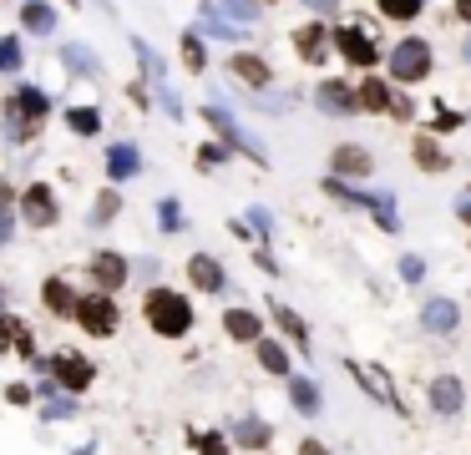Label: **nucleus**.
<instances>
[{"mask_svg": "<svg viewBox=\"0 0 471 455\" xmlns=\"http://www.w3.org/2000/svg\"><path fill=\"white\" fill-rule=\"evenodd\" d=\"M143 314H147V329H153L157 339H187L193 324H198L193 303H187L177 289H153L143 299Z\"/></svg>", "mask_w": 471, "mask_h": 455, "instance_id": "f257e3e1", "label": "nucleus"}, {"mask_svg": "<svg viewBox=\"0 0 471 455\" xmlns=\"http://www.w3.org/2000/svg\"><path fill=\"white\" fill-rule=\"evenodd\" d=\"M385 61H391V81H395V87H416V81H426V76H431L436 51H431L426 36H401V41L385 51Z\"/></svg>", "mask_w": 471, "mask_h": 455, "instance_id": "f03ea898", "label": "nucleus"}, {"mask_svg": "<svg viewBox=\"0 0 471 455\" xmlns=\"http://www.w3.org/2000/svg\"><path fill=\"white\" fill-rule=\"evenodd\" d=\"M345 375H350L375 405H391L401 420H411L406 400H401V390H395V379H391V369H385V365H370V359H345Z\"/></svg>", "mask_w": 471, "mask_h": 455, "instance_id": "7ed1b4c3", "label": "nucleus"}, {"mask_svg": "<svg viewBox=\"0 0 471 455\" xmlns=\"http://www.w3.org/2000/svg\"><path fill=\"white\" fill-rule=\"evenodd\" d=\"M329 46H335L340 61L360 66V71H375V66L385 61V51L375 46V36L365 31V26H335V31H329Z\"/></svg>", "mask_w": 471, "mask_h": 455, "instance_id": "20e7f679", "label": "nucleus"}, {"mask_svg": "<svg viewBox=\"0 0 471 455\" xmlns=\"http://www.w3.org/2000/svg\"><path fill=\"white\" fill-rule=\"evenodd\" d=\"M77 324L87 329L91 339H112V334H117V324H122L117 299H112V293H81V299H77Z\"/></svg>", "mask_w": 471, "mask_h": 455, "instance_id": "39448f33", "label": "nucleus"}, {"mask_svg": "<svg viewBox=\"0 0 471 455\" xmlns=\"http://www.w3.org/2000/svg\"><path fill=\"white\" fill-rule=\"evenodd\" d=\"M426 410L436 415V420H456L461 410H466V379L461 375H431L426 379Z\"/></svg>", "mask_w": 471, "mask_h": 455, "instance_id": "423d86ee", "label": "nucleus"}, {"mask_svg": "<svg viewBox=\"0 0 471 455\" xmlns=\"http://www.w3.org/2000/svg\"><path fill=\"white\" fill-rule=\"evenodd\" d=\"M5 111L16 117V142H31L36 127L46 122V111H51V97L36 91V87H26V91H16V97H11V107H5Z\"/></svg>", "mask_w": 471, "mask_h": 455, "instance_id": "0eeeda50", "label": "nucleus"}, {"mask_svg": "<svg viewBox=\"0 0 471 455\" xmlns=\"http://www.w3.org/2000/svg\"><path fill=\"white\" fill-rule=\"evenodd\" d=\"M46 369H51V379L61 385V390H71V395H81L91 385V375H97V369H91V359L77 354V349H56V354L46 359Z\"/></svg>", "mask_w": 471, "mask_h": 455, "instance_id": "6e6552de", "label": "nucleus"}, {"mask_svg": "<svg viewBox=\"0 0 471 455\" xmlns=\"http://www.w3.org/2000/svg\"><path fill=\"white\" fill-rule=\"evenodd\" d=\"M421 329H426L431 339H451L461 329V303L446 299V293H431V299L421 303Z\"/></svg>", "mask_w": 471, "mask_h": 455, "instance_id": "1a4fd4ad", "label": "nucleus"}, {"mask_svg": "<svg viewBox=\"0 0 471 455\" xmlns=\"http://www.w3.org/2000/svg\"><path fill=\"white\" fill-rule=\"evenodd\" d=\"M329 177H350V183H365V177H375V157L360 147V142H340V147L329 152Z\"/></svg>", "mask_w": 471, "mask_h": 455, "instance_id": "9d476101", "label": "nucleus"}, {"mask_svg": "<svg viewBox=\"0 0 471 455\" xmlns=\"http://www.w3.org/2000/svg\"><path fill=\"white\" fill-rule=\"evenodd\" d=\"M294 51H299V61L325 66L329 51H335V46H329V26H325V21H305V26L294 31Z\"/></svg>", "mask_w": 471, "mask_h": 455, "instance_id": "9b49d317", "label": "nucleus"}, {"mask_svg": "<svg viewBox=\"0 0 471 455\" xmlns=\"http://www.w3.org/2000/svg\"><path fill=\"white\" fill-rule=\"evenodd\" d=\"M269 319H274V324H279V334H284L289 344L299 349V354H309V349H315V339H309L305 314H294V309H289L284 299H269Z\"/></svg>", "mask_w": 471, "mask_h": 455, "instance_id": "f8f14e48", "label": "nucleus"}, {"mask_svg": "<svg viewBox=\"0 0 471 455\" xmlns=\"http://www.w3.org/2000/svg\"><path fill=\"white\" fill-rule=\"evenodd\" d=\"M187 283H193L198 293H223L229 289V273H223V263L213 259V253H193V259H187Z\"/></svg>", "mask_w": 471, "mask_h": 455, "instance_id": "ddd939ff", "label": "nucleus"}, {"mask_svg": "<svg viewBox=\"0 0 471 455\" xmlns=\"http://www.w3.org/2000/svg\"><path fill=\"white\" fill-rule=\"evenodd\" d=\"M315 107L329 111V117H355V111H360V101H355V87H350V81H319Z\"/></svg>", "mask_w": 471, "mask_h": 455, "instance_id": "4468645a", "label": "nucleus"}, {"mask_svg": "<svg viewBox=\"0 0 471 455\" xmlns=\"http://www.w3.org/2000/svg\"><path fill=\"white\" fill-rule=\"evenodd\" d=\"M229 440L239 445V450H269V445H274V425L259 420V415H243V420H233Z\"/></svg>", "mask_w": 471, "mask_h": 455, "instance_id": "2eb2a0df", "label": "nucleus"}, {"mask_svg": "<svg viewBox=\"0 0 471 455\" xmlns=\"http://www.w3.org/2000/svg\"><path fill=\"white\" fill-rule=\"evenodd\" d=\"M127 259L122 253H97L91 259V283H97V293H117L122 283H127Z\"/></svg>", "mask_w": 471, "mask_h": 455, "instance_id": "dca6fc26", "label": "nucleus"}, {"mask_svg": "<svg viewBox=\"0 0 471 455\" xmlns=\"http://www.w3.org/2000/svg\"><path fill=\"white\" fill-rule=\"evenodd\" d=\"M411 157H416V167H421V173H446V167H451L446 147L436 142V132H431V127L411 137Z\"/></svg>", "mask_w": 471, "mask_h": 455, "instance_id": "f3484780", "label": "nucleus"}, {"mask_svg": "<svg viewBox=\"0 0 471 455\" xmlns=\"http://www.w3.org/2000/svg\"><path fill=\"white\" fill-rule=\"evenodd\" d=\"M21 217H26L31 228H51V223H56V197H51V187H46V183L26 187V197H21Z\"/></svg>", "mask_w": 471, "mask_h": 455, "instance_id": "a211bd4d", "label": "nucleus"}, {"mask_svg": "<svg viewBox=\"0 0 471 455\" xmlns=\"http://www.w3.org/2000/svg\"><path fill=\"white\" fill-rule=\"evenodd\" d=\"M284 385H289V405H294V410L305 415V420H315V415L325 410V390H319V385H315L309 375H289Z\"/></svg>", "mask_w": 471, "mask_h": 455, "instance_id": "6ab92c4d", "label": "nucleus"}, {"mask_svg": "<svg viewBox=\"0 0 471 455\" xmlns=\"http://www.w3.org/2000/svg\"><path fill=\"white\" fill-rule=\"evenodd\" d=\"M223 334H229L233 344H259L263 314H253V309H229V314H223Z\"/></svg>", "mask_w": 471, "mask_h": 455, "instance_id": "aec40b11", "label": "nucleus"}, {"mask_svg": "<svg viewBox=\"0 0 471 455\" xmlns=\"http://www.w3.org/2000/svg\"><path fill=\"white\" fill-rule=\"evenodd\" d=\"M391 97H395V87L385 81V76H365L360 87H355L360 111H375V117H391Z\"/></svg>", "mask_w": 471, "mask_h": 455, "instance_id": "412c9836", "label": "nucleus"}, {"mask_svg": "<svg viewBox=\"0 0 471 455\" xmlns=\"http://www.w3.org/2000/svg\"><path fill=\"white\" fill-rule=\"evenodd\" d=\"M229 71L239 76L243 87H269V81H274V71H269V61H263V56H253V51H239V56H229Z\"/></svg>", "mask_w": 471, "mask_h": 455, "instance_id": "4be33fe9", "label": "nucleus"}, {"mask_svg": "<svg viewBox=\"0 0 471 455\" xmlns=\"http://www.w3.org/2000/svg\"><path fill=\"white\" fill-rule=\"evenodd\" d=\"M253 359H259L263 375H274V379H289V375H294V365H289V349L279 344V339H269V334L253 344Z\"/></svg>", "mask_w": 471, "mask_h": 455, "instance_id": "5701e85b", "label": "nucleus"}, {"mask_svg": "<svg viewBox=\"0 0 471 455\" xmlns=\"http://www.w3.org/2000/svg\"><path fill=\"white\" fill-rule=\"evenodd\" d=\"M41 303L51 309L56 319H77V293H71V283H66V279H46L41 283Z\"/></svg>", "mask_w": 471, "mask_h": 455, "instance_id": "b1692460", "label": "nucleus"}, {"mask_svg": "<svg viewBox=\"0 0 471 455\" xmlns=\"http://www.w3.org/2000/svg\"><path fill=\"white\" fill-rule=\"evenodd\" d=\"M209 122H213V127H219V132H223V142H229V147H239V152H249L253 163H263V152H259V147H253V142H249V137H243V132H239V127H233V122H229V117H223V111H219V107H209Z\"/></svg>", "mask_w": 471, "mask_h": 455, "instance_id": "393cba45", "label": "nucleus"}, {"mask_svg": "<svg viewBox=\"0 0 471 455\" xmlns=\"http://www.w3.org/2000/svg\"><path fill=\"white\" fill-rule=\"evenodd\" d=\"M0 339H11V349H16V354L36 359V339H31V329H26L21 319H0Z\"/></svg>", "mask_w": 471, "mask_h": 455, "instance_id": "a878e982", "label": "nucleus"}, {"mask_svg": "<svg viewBox=\"0 0 471 455\" xmlns=\"http://www.w3.org/2000/svg\"><path fill=\"white\" fill-rule=\"evenodd\" d=\"M375 5H380V16H385V21H401V26H406V21H416V16L426 11V0H375Z\"/></svg>", "mask_w": 471, "mask_h": 455, "instance_id": "bb28decb", "label": "nucleus"}, {"mask_svg": "<svg viewBox=\"0 0 471 455\" xmlns=\"http://www.w3.org/2000/svg\"><path fill=\"white\" fill-rule=\"evenodd\" d=\"M107 167H112V183H127V177L137 173V152H132V147H112Z\"/></svg>", "mask_w": 471, "mask_h": 455, "instance_id": "cd10ccee", "label": "nucleus"}, {"mask_svg": "<svg viewBox=\"0 0 471 455\" xmlns=\"http://www.w3.org/2000/svg\"><path fill=\"white\" fill-rule=\"evenodd\" d=\"M21 16H26V31H51V26H56V11L46 5V0H31Z\"/></svg>", "mask_w": 471, "mask_h": 455, "instance_id": "c85d7f7f", "label": "nucleus"}, {"mask_svg": "<svg viewBox=\"0 0 471 455\" xmlns=\"http://www.w3.org/2000/svg\"><path fill=\"white\" fill-rule=\"evenodd\" d=\"M66 122H71V132H81V137H97V132H102V117L91 107H77Z\"/></svg>", "mask_w": 471, "mask_h": 455, "instance_id": "c756f323", "label": "nucleus"}, {"mask_svg": "<svg viewBox=\"0 0 471 455\" xmlns=\"http://www.w3.org/2000/svg\"><path fill=\"white\" fill-rule=\"evenodd\" d=\"M183 66H187V71H203V66H209V56H203V41H198V36H183Z\"/></svg>", "mask_w": 471, "mask_h": 455, "instance_id": "7c9ffc66", "label": "nucleus"}, {"mask_svg": "<svg viewBox=\"0 0 471 455\" xmlns=\"http://www.w3.org/2000/svg\"><path fill=\"white\" fill-rule=\"evenodd\" d=\"M193 445H198V455H229V435H198L193 430Z\"/></svg>", "mask_w": 471, "mask_h": 455, "instance_id": "2f4dec72", "label": "nucleus"}, {"mask_svg": "<svg viewBox=\"0 0 471 455\" xmlns=\"http://www.w3.org/2000/svg\"><path fill=\"white\" fill-rule=\"evenodd\" d=\"M391 117L395 122H416V101H411L401 87H395V97H391Z\"/></svg>", "mask_w": 471, "mask_h": 455, "instance_id": "473e14b6", "label": "nucleus"}, {"mask_svg": "<svg viewBox=\"0 0 471 455\" xmlns=\"http://www.w3.org/2000/svg\"><path fill=\"white\" fill-rule=\"evenodd\" d=\"M16 66H21V41L5 36V41H0V71H16Z\"/></svg>", "mask_w": 471, "mask_h": 455, "instance_id": "72a5a7b5", "label": "nucleus"}, {"mask_svg": "<svg viewBox=\"0 0 471 455\" xmlns=\"http://www.w3.org/2000/svg\"><path fill=\"white\" fill-rule=\"evenodd\" d=\"M401 279H406V283H421V279H426V263H421V253H406V259H401Z\"/></svg>", "mask_w": 471, "mask_h": 455, "instance_id": "f704fd0d", "label": "nucleus"}, {"mask_svg": "<svg viewBox=\"0 0 471 455\" xmlns=\"http://www.w3.org/2000/svg\"><path fill=\"white\" fill-rule=\"evenodd\" d=\"M11 187H0V243H11Z\"/></svg>", "mask_w": 471, "mask_h": 455, "instance_id": "c9c22d12", "label": "nucleus"}, {"mask_svg": "<svg viewBox=\"0 0 471 455\" xmlns=\"http://www.w3.org/2000/svg\"><path fill=\"white\" fill-rule=\"evenodd\" d=\"M117 207H122L117 193H102L97 197V217H91V223H112V217H117Z\"/></svg>", "mask_w": 471, "mask_h": 455, "instance_id": "e433bc0d", "label": "nucleus"}, {"mask_svg": "<svg viewBox=\"0 0 471 455\" xmlns=\"http://www.w3.org/2000/svg\"><path fill=\"white\" fill-rule=\"evenodd\" d=\"M223 11H233L239 21H259V0H223Z\"/></svg>", "mask_w": 471, "mask_h": 455, "instance_id": "4c0bfd02", "label": "nucleus"}, {"mask_svg": "<svg viewBox=\"0 0 471 455\" xmlns=\"http://www.w3.org/2000/svg\"><path fill=\"white\" fill-rule=\"evenodd\" d=\"M461 122H466V117H461V111H446V107H441V111H436V122H431V132H436V137H441V132H456Z\"/></svg>", "mask_w": 471, "mask_h": 455, "instance_id": "58836bf2", "label": "nucleus"}, {"mask_svg": "<svg viewBox=\"0 0 471 455\" xmlns=\"http://www.w3.org/2000/svg\"><path fill=\"white\" fill-rule=\"evenodd\" d=\"M157 213H163V228H167V233H177V228H183V217H177V203H173V197H167V203H157Z\"/></svg>", "mask_w": 471, "mask_h": 455, "instance_id": "ea45409f", "label": "nucleus"}, {"mask_svg": "<svg viewBox=\"0 0 471 455\" xmlns=\"http://www.w3.org/2000/svg\"><path fill=\"white\" fill-rule=\"evenodd\" d=\"M294 455H329V445H325V440H315V435H305Z\"/></svg>", "mask_w": 471, "mask_h": 455, "instance_id": "a19ab883", "label": "nucleus"}, {"mask_svg": "<svg viewBox=\"0 0 471 455\" xmlns=\"http://www.w3.org/2000/svg\"><path fill=\"white\" fill-rule=\"evenodd\" d=\"M223 163V147H203L198 152V167H219Z\"/></svg>", "mask_w": 471, "mask_h": 455, "instance_id": "79ce46f5", "label": "nucleus"}, {"mask_svg": "<svg viewBox=\"0 0 471 455\" xmlns=\"http://www.w3.org/2000/svg\"><path fill=\"white\" fill-rule=\"evenodd\" d=\"M456 217L471 228V193H461V197H456Z\"/></svg>", "mask_w": 471, "mask_h": 455, "instance_id": "37998d69", "label": "nucleus"}, {"mask_svg": "<svg viewBox=\"0 0 471 455\" xmlns=\"http://www.w3.org/2000/svg\"><path fill=\"white\" fill-rule=\"evenodd\" d=\"M249 217H253V228H259V233H274V223H269V213H263V207H253Z\"/></svg>", "mask_w": 471, "mask_h": 455, "instance_id": "c03bdc74", "label": "nucleus"}, {"mask_svg": "<svg viewBox=\"0 0 471 455\" xmlns=\"http://www.w3.org/2000/svg\"><path fill=\"white\" fill-rule=\"evenodd\" d=\"M451 16H456V21H466V26H471V0H451Z\"/></svg>", "mask_w": 471, "mask_h": 455, "instance_id": "a18cd8bd", "label": "nucleus"}, {"mask_svg": "<svg viewBox=\"0 0 471 455\" xmlns=\"http://www.w3.org/2000/svg\"><path fill=\"white\" fill-rule=\"evenodd\" d=\"M309 5H315V11H325V16L335 11V0H309Z\"/></svg>", "mask_w": 471, "mask_h": 455, "instance_id": "49530a36", "label": "nucleus"}, {"mask_svg": "<svg viewBox=\"0 0 471 455\" xmlns=\"http://www.w3.org/2000/svg\"><path fill=\"white\" fill-rule=\"evenodd\" d=\"M461 61L471 66V36H466V41H461Z\"/></svg>", "mask_w": 471, "mask_h": 455, "instance_id": "de8ad7c7", "label": "nucleus"}, {"mask_svg": "<svg viewBox=\"0 0 471 455\" xmlns=\"http://www.w3.org/2000/svg\"><path fill=\"white\" fill-rule=\"evenodd\" d=\"M466 127H471V117H466Z\"/></svg>", "mask_w": 471, "mask_h": 455, "instance_id": "09e8293b", "label": "nucleus"}, {"mask_svg": "<svg viewBox=\"0 0 471 455\" xmlns=\"http://www.w3.org/2000/svg\"><path fill=\"white\" fill-rule=\"evenodd\" d=\"M269 5H274V0H269Z\"/></svg>", "mask_w": 471, "mask_h": 455, "instance_id": "8fccbe9b", "label": "nucleus"}]
</instances>
